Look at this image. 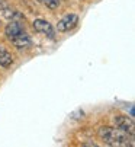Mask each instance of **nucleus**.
Segmentation results:
<instances>
[{
    "instance_id": "8",
    "label": "nucleus",
    "mask_w": 135,
    "mask_h": 147,
    "mask_svg": "<svg viewBox=\"0 0 135 147\" xmlns=\"http://www.w3.org/2000/svg\"><path fill=\"white\" fill-rule=\"evenodd\" d=\"M13 64V57H12V54L5 48V47H2L0 45V66L2 67H10Z\"/></svg>"
},
{
    "instance_id": "3",
    "label": "nucleus",
    "mask_w": 135,
    "mask_h": 147,
    "mask_svg": "<svg viewBox=\"0 0 135 147\" xmlns=\"http://www.w3.org/2000/svg\"><path fill=\"white\" fill-rule=\"evenodd\" d=\"M79 24V16L76 13H69L64 18H61L57 24V29L60 32H69L73 28H76V25Z\"/></svg>"
},
{
    "instance_id": "4",
    "label": "nucleus",
    "mask_w": 135,
    "mask_h": 147,
    "mask_svg": "<svg viewBox=\"0 0 135 147\" xmlns=\"http://www.w3.org/2000/svg\"><path fill=\"white\" fill-rule=\"evenodd\" d=\"M32 25H34V29H35L36 32H39V34H42V35H45V36H48V38H51V39L55 38V29H54V26L48 22V20L35 19Z\"/></svg>"
},
{
    "instance_id": "6",
    "label": "nucleus",
    "mask_w": 135,
    "mask_h": 147,
    "mask_svg": "<svg viewBox=\"0 0 135 147\" xmlns=\"http://www.w3.org/2000/svg\"><path fill=\"white\" fill-rule=\"evenodd\" d=\"M20 32H24V26H22L17 20H15V19H12L10 22L6 25V28H5V34H6V36L9 39L13 38V36H16Z\"/></svg>"
},
{
    "instance_id": "1",
    "label": "nucleus",
    "mask_w": 135,
    "mask_h": 147,
    "mask_svg": "<svg viewBox=\"0 0 135 147\" xmlns=\"http://www.w3.org/2000/svg\"><path fill=\"white\" fill-rule=\"evenodd\" d=\"M97 136L102 141H105V144L107 146H114V147H126L129 146V136L124 131H121L119 128H114V127H100L97 130Z\"/></svg>"
},
{
    "instance_id": "2",
    "label": "nucleus",
    "mask_w": 135,
    "mask_h": 147,
    "mask_svg": "<svg viewBox=\"0 0 135 147\" xmlns=\"http://www.w3.org/2000/svg\"><path fill=\"white\" fill-rule=\"evenodd\" d=\"M114 122L116 125V128H119L121 131L126 133L128 136H134L135 134V124H134V119L131 117H126V115H115L114 117Z\"/></svg>"
},
{
    "instance_id": "7",
    "label": "nucleus",
    "mask_w": 135,
    "mask_h": 147,
    "mask_svg": "<svg viewBox=\"0 0 135 147\" xmlns=\"http://www.w3.org/2000/svg\"><path fill=\"white\" fill-rule=\"evenodd\" d=\"M0 16L5 18V19L12 20V19H15L17 15H16V12L5 2V0H0Z\"/></svg>"
},
{
    "instance_id": "5",
    "label": "nucleus",
    "mask_w": 135,
    "mask_h": 147,
    "mask_svg": "<svg viewBox=\"0 0 135 147\" xmlns=\"http://www.w3.org/2000/svg\"><path fill=\"white\" fill-rule=\"evenodd\" d=\"M9 41H10V42H12L16 48H19V50L29 48V47L32 45V41H31L29 35L25 34V31H24V32H20V34H17V35L13 36V38H10Z\"/></svg>"
},
{
    "instance_id": "9",
    "label": "nucleus",
    "mask_w": 135,
    "mask_h": 147,
    "mask_svg": "<svg viewBox=\"0 0 135 147\" xmlns=\"http://www.w3.org/2000/svg\"><path fill=\"white\" fill-rule=\"evenodd\" d=\"M39 2H42L45 6H48L50 9H57L60 6V0H39Z\"/></svg>"
}]
</instances>
